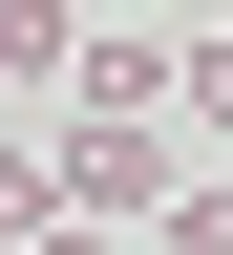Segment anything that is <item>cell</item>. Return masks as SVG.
I'll use <instances>...</instances> for the list:
<instances>
[{"label":"cell","instance_id":"cell-2","mask_svg":"<svg viewBox=\"0 0 233 255\" xmlns=\"http://www.w3.org/2000/svg\"><path fill=\"white\" fill-rule=\"evenodd\" d=\"M64 85H85V0H0V107L64 128Z\"/></svg>","mask_w":233,"mask_h":255},{"label":"cell","instance_id":"cell-4","mask_svg":"<svg viewBox=\"0 0 233 255\" xmlns=\"http://www.w3.org/2000/svg\"><path fill=\"white\" fill-rule=\"evenodd\" d=\"M149 255H233V170H191L170 213H149Z\"/></svg>","mask_w":233,"mask_h":255},{"label":"cell","instance_id":"cell-3","mask_svg":"<svg viewBox=\"0 0 233 255\" xmlns=\"http://www.w3.org/2000/svg\"><path fill=\"white\" fill-rule=\"evenodd\" d=\"M64 234V128H0V255Z\"/></svg>","mask_w":233,"mask_h":255},{"label":"cell","instance_id":"cell-5","mask_svg":"<svg viewBox=\"0 0 233 255\" xmlns=\"http://www.w3.org/2000/svg\"><path fill=\"white\" fill-rule=\"evenodd\" d=\"M43 255H106V234H85V213H64V234H43Z\"/></svg>","mask_w":233,"mask_h":255},{"label":"cell","instance_id":"cell-6","mask_svg":"<svg viewBox=\"0 0 233 255\" xmlns=\"http://www.w3.org/2000/svg\"><path fill=\"white\" fill-rule=\"evenodd\" d=\"M212 21H233V0H212Z\"/></svg>","mask_w":233,"mask_h":255},{"label":"cell","instance_id":"cell-1","mask_svg":"<svg viewBox=\"0 0 233 255\" xmlns=\"http://www.w3.org/2000/svg\"><path fill=\"white\" fill-rule=\"evenodd\" d=\"M170 191H191V149H170V128H64V213H85V234H106V213L149 234Z\"/></svg>","mask_w":233,"mask_h":255}]
</instances>
